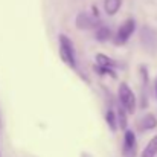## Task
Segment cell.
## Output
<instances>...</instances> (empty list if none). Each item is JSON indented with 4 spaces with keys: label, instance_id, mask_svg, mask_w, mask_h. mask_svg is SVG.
<instances>
[{
    "label": "cell",
    "instance_id": "obj_1",
    "mask_svg": "<svg viewBox=\"0 0 157 157\" xmlns=\"http://www.w3.org/2000/svg\"><path fill=\"white\" fill-rule=\"evenodd\" d=\"M59 41V56L63 59L64 64H67L70 69H76V56H75V48L72 40L67 35H59L58 37Z\"/></svg>",
    "mask_w": 157,
    "mask_h": 157
},
{
    "label": "cell",
    "instance_id": "obj_2",
    "mask_svg": "<svg viewBox=\"0 0 157 157\" xmlns=\"http://www.w3.org/2000/svg\"><path fill=\"white\" fill-rule=\"evenodd\" d=\"M117 93H119V102H121V105H122L130 114H133V113L136 111L137 101H136V95H134V92L131 90V87H130L127 82H121Z\"/></svg>",
    "mask_w": 157,
    "mask_h": 157
},
{
    "label": "cell",
    "instance_id": "obj_3",
    "mask_svg": "<svg viewBox=\"0 0 157 157\" xmlns=\"http://www.w3.org/2000/svg\"><path fill=\"white\" fill-rule=\"evenodd\" d=\"M134 31H136V21L133 18L125 20L116 32V43L117 44H125L130 40V37L134 34Z\"/></svg>",
    "mask_w": 157,
    "mask_h": 157
},
{
    "label": "cell",
    "instance_id": "obj_4",
    "mask_svg": "<svg viewBox=\"0 0 157 157\" xmlns=\"http://www.w3.org/2000/svg\"><path fill=\"white\" fill-rule=\"evenodd\" d=\"M75 25H76L79 29H82V31H89V29H93V28H96V26L99 25V21H98V18H93L90 14L81 12V14L76 17V20H75Z\"/></svg>",
    "mask_w": 157,
    "mask_h": 157
},
{
    "label": "cell",
    "instance_id": "obj_5",
    "mask_svg": "<svg viewBox=\"0 0 157 157\" xmlns=\"http://www.w3.org/2000/svg\"><path fill=\"white\" fill-rule=\"evenodd\" d=\"M134 154H136V136L133 131L127 130L124 136V156L134 157Z\"/></svg>",
    "mask_w": 157,
    "mask_h": 157
},
{
    "label": "cell",
    "instance_id": "obj_6",
    "mask_svg": "<svg viewBox=\"0 0 157 157\" xmlns=\"http://www.w3.org/2000/svg\"><path fill=\"white\" fill-rule=\"evenodd\" d=\"M157 127V117L154 114H145L144 117H140V121L137 122V128L139 131H148Z\"/></svg>",
    "mask_w": 157,
    "mask_h": 157
},
{
    "label": "cell",
    "instance_id": "obj_7",
    "mask_svg": "<svg viewBox=\"0 0 157 157\" xmlns=\"http://www.w3.org/2000/svg\"><path fill=\"white\" fill-rule=\"evenodd\" d=\"M156 156H157V134L154 137H151V140L148 142V145L142 151L140 157H156Z\"/></svg>",
    "mask_w": 157,
    "mask_h": 157
},
{
    "label": "cell",
    "instance_id": "obj_8",
    "mask_svg": "<svg viewBox=\"0 0 157 157\" xmlns=\"http://www.w3.org/2000/svg\"><path fill=\"white\" fill-rule=\"evenodd\" d=\"M121 5H122V0H105L104 9L108 15H114V14L119 11Z\"/></svg>",
    "mask_w": 157,
    "mask_h": 157
},
{
    "label": "cell",
    "instance_id": "obj_9",
    "mask_svg": "<svg viewBox=\"0 0 157 157\" xmlns=\"http://www.w3.org/2000/svg\"><path fill=\"white\" fill-rule=\"evenodd\" d=\"M105 121H107L110 130H111V131H116V128H117V125H119V122H117V113H114L111 108L107 110V113H105Z\"/></svg>",
    "mask_w": 157,
    "mask_h": 157
},
{
    "label": "cell",
    "instance_id": "obj_10",
    "mask_svg": "<svg viewBox=\"0 0 157 157\" xmlns=\"http://www.w3.org/2000/svg\"><path fill=\"white\" fill-rule=\"evenodd\" d=\"M127 113H128V111H127L122 105H119V108H117V122H119V128H121V130H127V125H128Z\"/></svg>",
    "mask_w": 157,
    "mask_h": 157
},
{
    "label": "cell",
    "instance_id": "obj_11",
    "mask_svg": "<svg viewBox=\"0 0 157 157\" xmlns=\"http://www.w3.org/2000/svg\"><path fill=\"white\" fill-rule=\"evenodd\" d=\"M95 37H96L98 41H107V40L111 37V31H110V28H107V26H99V28L96 29V32H95Z\"/></svg>",
    "mask_w": 157,
    "mask_h": 157
},
{
    "label": "cell",
    "instance_id": "obj_12",
    "mask_svg": "<svg viewBox=\"0 0 157 157\" xmlns=\"http://www.w3.org/2000/svg\"><path fill=\"white\" fill-rule=\"evenodd\" d=\"M96 64L102 66V67H116V63L111 58H108L107 55H104V53H98L96 55Z\"/></svg>",
    "mask_w": 157,
    "mask_h": 157
},
{
    "label": "cell",
    "instance_id": "obj_13",
    "mask_svg": "<svg viewBox=\"0 0 157 157\" xmlns=\"http://www.w3.org/2000/svg\"><path fill=\"white\" fill-rule=\"evenodd\" d=\"M81 157H92L90 154H87V153H81Z\"/></svg>",
    "mask_w": 157,
    "mask_h": 157
},
{
    "label": "cell",
    "instance_id": "obj_14",
    "mask_svg": "<svg viewBox=\"0 0 157 157\" xmlns=\"http://www.w3.org/2000/svg\"><path fill=\"white\" fill-rule=\"evenodd\" d=\"M156 93H157V81H156Z\"/></svg>",
    "mask_w": 157,
    "mask_h": 157
}]
</instances>
